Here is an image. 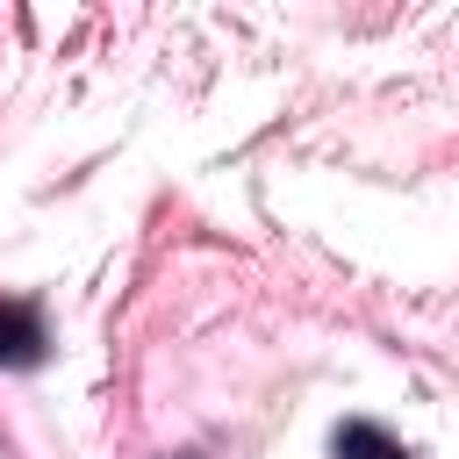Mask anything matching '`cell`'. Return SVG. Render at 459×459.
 Masks as SVG:
<instances>
[{
	"label": "cell",
	"instance_id": "6da1fadb",
	"mask_svg": "<svg viewBox=\"0 0 459 459\" xmlns=\"http://www.w3.org/2000/svg\"><path fill=\"white\" fill-rule=\"evenodd\" d=\"M43 316L36 301H0V366H36L43 359Z\"/></svg>",
	"mask_w": 459,
	"mask_h": 459
},
{
	"label": "cell",
	"instance_id": "7a4b0ae2",
	"mask_svg": "<svg viewBox=\"0 0 459 459\" xmlns=\"http://www.w3.org/2000/svg\"><path fill=\"white\" fill-rule=\"evenodd\" d=\"M330 452H337V459H409V452H402L380 423H366V416L337 423V430H330Z\"/></svg>",
	"mask_w": 459,
	"mask_h": 459
}]
</instances>
